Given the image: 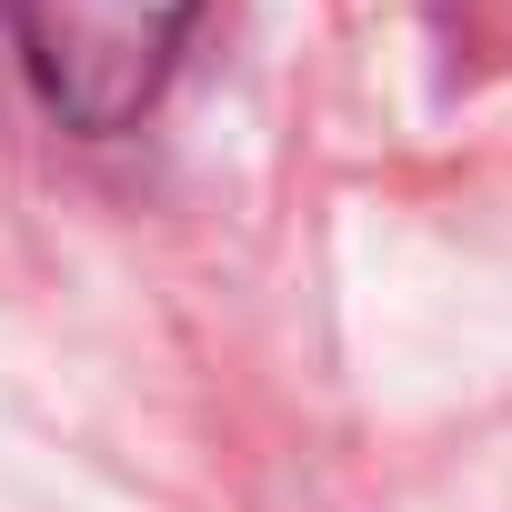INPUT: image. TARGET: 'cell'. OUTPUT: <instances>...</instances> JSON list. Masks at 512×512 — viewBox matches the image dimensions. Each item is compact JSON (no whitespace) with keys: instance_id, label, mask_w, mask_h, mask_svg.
I'll return each mask as SVG.
<instances>
[{"instance_id":"1","label":"cell","mask_w":512,"mask_h":512,"mask_svg":"<svg viewBox=\"0 0 512 512\" xmlns=\"http://www.w3.org/2000/svg\"><path fill=\"white\" fill-rule=\"evenodd\" d=\"M201 0H11V31L31 61V91L71 121V131H131L191 31Z\"/></svg>"}]
</instances>
